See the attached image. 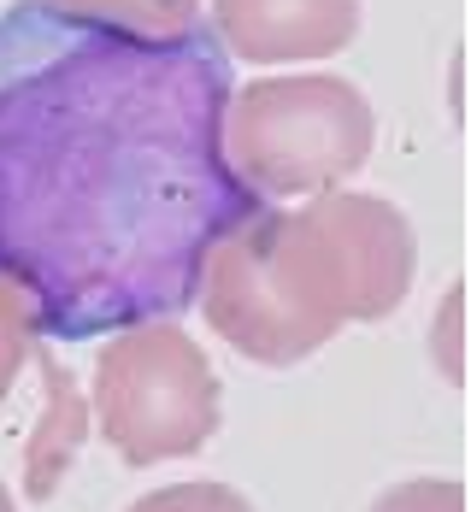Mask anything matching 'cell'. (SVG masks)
<instances>
[{"mask_svg":"<svg viewBox=\"0 0 471 512\" xmlns=\"http://www.w3.org/2000/svg\"><path fill=\"white\" fill-rule=\"evenodd\" d=\"M42 6L95 30L142 36V42H171L195 30V0H42Z\"/></svg>","mask_w":471,"mask_h":512,"instance_id":"6","label":"cell"},{"mask_svg":"<svg viewBox=\"0 0 471 512\" xmlns=\"http://www.w3.org/2000/svg\"><path fill=\"white\" fill-rule=\"evenodd\" d=\"M0 512H12V501H6V489H0Z\"/></svg>","mask_w":471,"mask_h":512,"instance_id":"11","label":"cell"},{"mask_svg":"<svg viewBox=\"0 0 471 512\" xmlns=\"http://www.w3.org/2000/svg\"><path fill=\"white\" fill-rule=\"evenodd\" d=\"M413 230L377 195H313L295 212H254L201 271L207 324L265 365H295L348 318L407 301Z\"/></svg>","mask_w":471,"mask_h":512,"instance_id":"2","label":"cell"},{"mask_svg":"<svg viewBox=\"0 0 471 512\" xmlns=\"http://www.w3.org/2000/svg\"><path fill=\"white\" fill-rule=\"evenodd\" d=\"M130 512H254V507L224 483H171V489L142 495Z\"/></svg>","mask_w":471,"mask_h":512,"instance_id":"8","label":"cell"},{"mask_svg":"<svg viewBox=\"0 0 471 512\" xmlns=\"http://www.w3.org/2000/svg\"><path fill=\"white\" fill-rule=\"evenodd\" d=\"M371 512H466V489L460 483H401V489H389L383 501Z\"/></svg>","mask_w":471,"mask_h":512,"instance_id":"9","label":"cell"},{"mask_svg":"<svg viewBox=\"0 0 471 512\" xmlns=\"http://www.w3.org/2000/svg\"><path fill=\"white\" fill-rule=\"evenodd\" d=\"M95 418H101V436L130 465L201 454L218 430V377L183 330L142 324L106 342L89 424Z\"/></svg>","mask_w":471,"mask_h":512,"instance_id":"4","label":"cell"},{"mask_svg":"<svg viewBox=\"0 0 471 512\" xmlns=\"http://www.w3.org/2000/svg\"><path fill=\"white\" fill-rule=\"evenodd\" d=\"M230 59L201 30L142 42L0 12V271L36 330L106 336L201 295L260 195L224 159Z\"/></svg>","mask_w":471,"mask_h":512,"instance_id":"1","label":"cell"},{"mask_svg":"<svg viewBox=\"0 0 471 512\" xmlns=\"http://www.w3.org/2000/svg\"><path fill=\"white\" fill-rule=\"evenodd\" d=\"M212 6L236 59L254 65L324 59L360 30V0H212Z\"/></svg>","mask_w":471,"mask_h":512,"instance_id":"5","label":"cell"},{"mask_svg":"<svg viewBox=\"0 0 471 512\" xmlns=\"http://www.w3.org/2000/svg\"><path fill=\"white\" fill-rule=\"evenodd\" d=\"M436 348H442V371H448V383H460V289L442 301V330H436Z\"/></svg>","mask_w":471,"mask_h":512,"instance_id":"10","label":"cell"},{"mask_svg":"<svg viewBox=\"0 0 471 512\" xmlns=\"http://www.w3.org/2000/svg\"><path fill=\"white\" fill-rule=\"evenodd\" d=\"M36 336L42 330H36V312L24 301V289L0 271V401H6V389H12V377H18V365H24Z\"/></svg>","mask_w":471,"mask_h":512,"instance_id":"7","label":"cell"},{"mask_svg":"<svg viewBox=\"0 0 471 512\" xmlns=\"http://www.w3.org/2000/svg\"><path fill=\"white\" fill-rule=\"evenodd\" d=\"M377 118L342 77H265L230 95L224 159L248 195H330L366 165Z\"/></svg>","mask_w":471,"mask_h":512,"instance_id":"3","label":"cell"}]
</instances>
